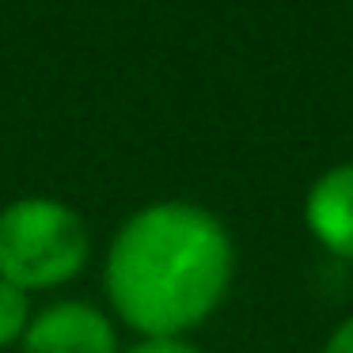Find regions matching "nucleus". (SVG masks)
Here are the masks:
<instances>
[{
    "mask_svg": "<svg viewBox=\"0 0 353 353\" xmlns=\"http://www.w3.org/2000/svg\"><path fill=\"white\" fill-rule=\"evenodd\" d=\"M232 266V239L209 209L156 201L118 228L103 285L118 319L156 342L201 327L221 307Z\"/></svg>",
    "mask_w": 353,
    "mask_h": 353,
    "instance_id": "nucleus-1",
    "label": "nucleus"
},
{
    "mask_svg": "<svg viewBox=\"0 0 353 353\" xmlns=\"http://www.w3.org/2000/svg\"><path fill=\"white\" fill-rule=\"evenodd\" d=\"M84 216L57 198H16L0 209V277L23 292H46L88 266Z\"/></svg>",
    "mask_w": 353,
    "mask_h": 353,
    "instance_id": "nucleus-2",
    "label": "nucleus"
},
{
    "mask_svg": "<svg viewBox=\"0 0 353 353\" xmlns=\"http://www.w3.org/2000/svg\"><path fill=\"white\" fill-rule=\"evenodd\" d=\"M19 353H118V330L95 304L61 300L31 315Z\"/></svg>",
    "mask_w": 353,
    "mask_h": 353,
    "instance_id": "nucleus-3",
    "label": "nucleus"
},
{
    "mask_svg": "<svg viewBox=\"0 0 353 353\" xmlns=\"http://www.w3.org/2000/svg\"><path fill=\"white\" fill-rule=\"evenodd\" d=\"M307 228L323 247L353 259V163L327 171L307 194Z\"/></svg>",
    "mask_w": 353,
    "mask_h": 353,
    "instance_id": "nucleus-4",
    "label": "nucleus"
},
{
    "mask_svg": "<svg viewBox=\"0 0 353 353\" xmlns=\"http://www.w3.org/2000/svg\"><path fill=\"white\" fill-rule=\"evenodd\" d=\"M27 327H31V300L23 289L0 277V350L23 342Z\"/></svg>",
    "mask_w": 353,
    "mask_h": 353,
    "instance_id": "nucleus-5",
    "label": "nucleus"
},
{
    "mask_svg": "<svg viewBox=\"0 0 353 353\" xmlns=\"http://www.w3.org/2000/svg\"><path fill=\"white\" fill-rule=\"evenodd\" d=\"M125 353H201V350L186 345L183 338H156V342H141V345H133V350H125Z\"/></svg>",
    "mask_w": 353,
    "mask_h": 353,
    "instance_id": "nucleus-6",
    "label": "nucleus"
},
{
    "mask_svg": "<svg viewBox=\"0 0 353 353\" xmlns=\"http://www.w3.org/2000/svg\"><path fill=\"white\" fill-rule=\"evenodd\" d=\"M323 353H353V319L342 323V327L334 330V338L327 342V350Z\"/></svg>",
    "mask_w": 353,
    "mask_h": 353,
    "instance_id": "nucleus-7",
    "label": "nucleus"
}]
</instances>
